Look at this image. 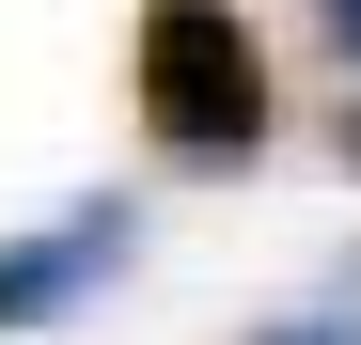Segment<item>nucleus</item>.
Returning <instances> with one entry per match:
<instances>
[{
  "mask_svg": "<svg viewBox=\"0 0 361 345\" xmlns=\"http://www.w3.org/2000/svg\"><path fill=\"white\" fill-rule=\"evenodd\" d=\"M267 32L235 0H142V142L173 172H252L267 157Z\"/></svg>",
  "mask_w": 361,
  "mask_h": 345,
  "instance_id": "obj_1",
  "label": "nucleus"
},
{
  "mask_svg": "<svg viewBox=\"0 0 361 345\" xmlns=\"http://www.w3.org/2000/svg\"><path fill=\"white\" fill-rule=\"evenodd\" d=\"M314 16H330V47H345V63H361V0H314Z\"/></svg>",
  "mask_w": 361,
  "mask_h": 345,
  "instance_id": "obj_4",
  "label": "nucleus"
},
{
  "mask_svg": "<svg viewBox=\"0 0 361 345\" xmlns=\"http://www.w3.org/2000/svg\"><path fill=\"white\" fill-rule=\"evenodd\" d=\"M345 172H361V94H345Z\"/></svg>",
  "mask_w": 361,
  "mask_h": 345,
  "instance_id": "obj_5",
  "label": "nucleus"
},
{
  "mask_svg": "<svg viewBox=\"0 0 361 345\" xmlns=\"http://www.w3.org/2000/svg\"><path fill=\"white\" fill-rule=\"evenodd\" d=\"M267 345H361V330H345V314H283Z\"/></svg>",
  "mask_w": 361,
  "mask_h": 345,
  "instance_id": "obj_3",
  "label": "nucleus"
},
{
  "mask_svg": "<svg viewBox=\"0 0 361 345\" xmlns=\"http://www.w3.org/2000/svg\"><path fill=\"white\" fill-rule=\"evenodd\" d=\"M142 236V204H79V220H47V236H0V330H47V314H79L110 267H126Z\"/></svg>",
  "mask_w": 361,
  "mask_h": 345,
  "instance_id": "obj_2",
  "label": "nucleus"
}]
</instances>
